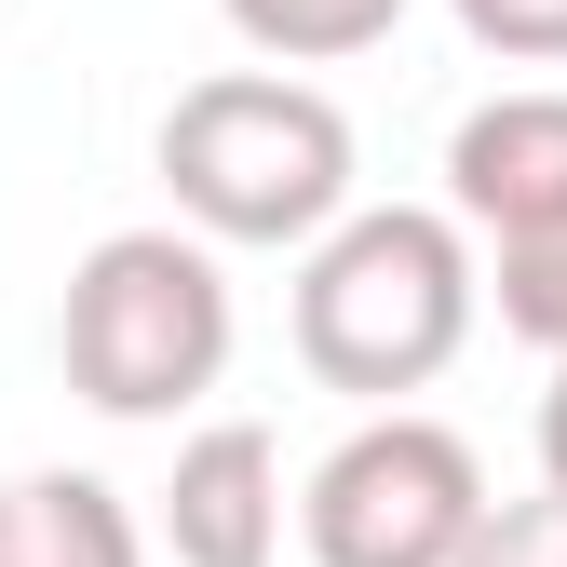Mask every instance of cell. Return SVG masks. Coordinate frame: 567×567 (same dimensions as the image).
Returning a JSON list of instances; mask_svg holds the SVG:
<instances>
[{
  "mask_svg": "<svg viewBox=\"0 0 567 567\" xmlns=\"http://www.w3.org/2000/svg\"><path fill=\"white\" fill-rule=\"evenodd\" d=\"M163 189L203 244H324L351 217V109L298 68H217L163 109Z\"/></svg>",
  "mask_w": 567,
  "mask_h": 567,
  "instance_id": "cell-2",
  "label": "cell"
},
{
  "mask_svg": "<svg viewBox=\"0 0 567 567\" xmlns=\"http://www.w3.org/2000/svg\"><path fill=\"white\" fill-rule=\"evenodd\" d=\"M446 203L473 217V244H567V82L486 95L446 135Z\"/></svg>",
  "mask_w": 567,
  "mask_h": 567,
  "instance_id": "cell-5",
  "label": "cell"
},
{
  "mask_svg": "<svg viewBox=\"0 0 567 567\" xmlns=\"http://www.w3.org/2000/svg\"><path fill=\"white\" fill-rule=\"evenodd\" d=\"M540 473L567 486V365H554V392H540Z\"/></svg>",
  "mask_w": 567,
  "mask_h": 567,
  "instance_id": "cell-12",
  "label": "cell"
},
{
  "mask_svg": "<svg viewBox=\"0 0 567 567\" xmlns=\"http://www.w3.org/2000/svg\"><path fill=\"white\" fill-rule=\"evenodd\" d=\"M217 14L244 28V54L270 68H338V54H379L405 28V0H217Z\"/></svg>",
  "mask_w": 567,
  "mask_h": 567,
  "instance_id": "cell-8",
  "label": "cell"
},
{
  "mask_svg": "<svg viewBox=\"0 0 567 567\" xmlns=\"http://www.w3.org/2000/svg\"><path fill=\"white\" fill-rule=\"evenodd\" d=\"M460 41L473 54H501V68H567V0H446Z\"/></svg>",
  "mask_w": 567,
  "mask_h": 567,
  "instance_id": "cell-11",
  "label": "cell"
},
{
  "mask_svg": "<svg viewBox=\"0 0 567 567\" xmlns=\"http://www.w3.org/2000/svg\"><path fill=\"white\" fill-rule=\"evenodd\" d=\"M163 554L176 567H284V446L257 419H203L163 486Z\"/></svg>",
  "mask_w": 567,
  "mask_h": 567,
  "instance_id": "cell-6",
  "label": "cell"
},
{
  "mask_svg": "<svg viewBox=\"0 0 567 567\" xmlns=\"http://www.w3.org/2000/svg\"><path fill=\"white\" fill-rule=\"evenodd\" d=\"M54 365L95 419H189L230 379V270L189 217L176 230H109L68 270L54 311Z\"/></svg>",
  "mask_w": 567,
  "mask_h": 567,
  "instance_id": "cell-3",
  "label": "cell"
},
{
  "mask_svg": "<svg viewBox=\"0 0 567 567\" xmlns=\"http://www.w3.org/2000/svg\"><path fill=\"white\" fill-rule=\"evenodd\" d=\"M460 567H567V486L540 473L527 501H486V527H473Z\"/></svg>",
  "mask_w": 567,
  "mask_h": 567,
  "instance_id": "cell-10",
  "label": "cell"
},
{
  "mask_svg": "<svg viewBox=\"0 0 567 567\" xmlns=\"http://www.w3.org/2000/svg\"><path fill=\"white\" fill-rule=\"evenodd\" d=\"M486 298H501V324L527 351L567 365V244H501V257H486Z\"/></svg>",
  "mask_w": 567,
  "mask_h": 567,
  "instance_id": "cell-9",
  "label": "cell"
},
{
  "mask_svg": "<svg viewBox=\"0 0 567 567\" xmlns=\"http://www.w3.org/2000/svg\"><path fill=\"white\" fill-rule=\"evenodd\" d=\"M486 527V460L419 405H379L324 446V473L298 486V540L311 567H460Z\"/></svg>",
  "mask_w": 567,
  "mask_h": 567,
  "instance_id": "cell-4",
  "label": "cell"
},
{
  "mask_svg": "<svg viewBox=\"0 0 567 567\" xmlns=\"http://www.w3.org/2000/svg\"><path fill=\"white\" fill-rule=\"evenodd\" d=\"M473 311H486V257L460 203H351L324 244H298V365L351 405L433 392Z\"/></svg>",
  "mask_w": 567,
  "mask_h": 567,
  "instance_id": "cell-1",
  "label": "cell"
},
{
  "mask_svg": "<svg viewBox=\"0 0 567 567\" xmlns=\"http://www.w3.org/2000/svg\"><path fill=\"white\" fill-rule=\"evenodd\" d=\"M0 567H150V527L109 473H14L0 486Z\"/></svg>",
  "mask_w": 567,
  "mask_h": 567,
  "instance_id": "cell-7",
  "label": "cell"
}]
</instances>
